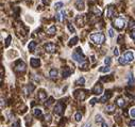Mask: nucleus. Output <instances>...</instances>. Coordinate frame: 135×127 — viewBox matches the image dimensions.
Masks as SVG:
<instances>
[{
	"mask_svg": "<svg viewBox=\"0 0 135 127\" xmlns=\"http://www.w3.org/2000/svg\"><path fill=\"white\" fill-rule=\"evenodd\" d=\"M109 35H110V38H114L115 33H114V30L113 29H109Z\"/></svg>",
	"mask_w": 135,
	"mask_h": 127,
	"instance_id": "obj_39",
	"label": "nucleus"
},
{
	"mask_svg": "<svg viewBox=\"0 0 135 127\" xmlns=\"http://www.w3.org/2000/svg\"><path fill=\"white\" fill-rule=\"evenodd\" d=\"M65 16H66V12L64 10H62L60 13L56 14V19H58L59 22H63V20L65 19Z\"/></svg>",
	"mask_w": 135,
	"mask_h": 127,
	"instance_id": "obj_14",
	"label": "nucleus"
},
{
	"mask_svg": "<svg viewBox=\"0 0 135 127\" xmlns=\"http://www.w3.org/2000/svg\"><path fill=\"white\" fill-rule=\"evenodd\" d=\"M91 11H93L94 13H95L96 15H101L102 14V11L100 8H98V6H94L93 9H91Z\"/></svg>",
	"mask_w": 135,
	"mask_h": 127,
	"instance_id": "obj_26",
	"label": "nucleus"
},
{
	"mask_svg": "<svg viewBox=\"0 0 135 127\" xmlns=\"http://www.w3.org/2000/svg\"><path fill=\"white\" fill-rule=\"evenodd\" d=\"M90 40H91V42H94L95 44H97V45H102L105 42V36L101 32H97V33L91 34Z\"/></svg>",
	"mask_w": 135,
	"mask_h": 127,
	"instance_id": "obj_2",
	"label": "nucleus"
},
{
	"mask_svg": "<svg viewBox=\"0 0 135 127\" xmlns=\"http://www.w3.org/2000/svg\"><path fill=\"white\" fill-rule=\"evenodd\" d=\"M96 101H97V98H93V99H90V104L91 106H93V105H95V103H96Z\"/></svg>",
	"mask_w": 135,
	"mask_h": 127,
	"instance_id": "obj_42",
	"label": "nucleus"
},
{
	"mask_svg": "<svg viewBox=\"0 0 135 127\" xmlns=\"http://www.w3.org/2000/svg\"><path fill=\"white\" fill-rule=\"evenodd\" d=\"M123 57H125V61H127L128 63H131V62L134 60V54L132 51H127L125 55H123Z\"/></svg>",
	"mask_w": 135,
	"mask_h": 127,
	"instance_id": "obj_8",
	"label": "nucleus"
},
{
	"mask_svg": "<svg viewBox=\"0 0 135 127\" xmlns=\"http://www.w3.org/2000/svg\"><path fill=\"white\" fill-rule=\"evenodd\" d=\"M82 127H90V123H85Z\"/></svg>",
	"mask_w": 135,
	"mask_h": 127,
	"instance_id": "obj_45",
	"label": "nucleus"
},
{
	"mask_svg": "<svg viewBox=\"0 0 135 127\" xmlns=\"http://www.w3.org/2000/svg\"><path fill=\"white\" fill-rule=\"evenodd\" d=\"M128 83H129V85H131V87L135 84V80H134V77L132 74H130L129 77H128Z\"/></svg>",
	"mask_w": 135,
	"mask_h": 127,
	"instance_id": "obj_23",
	"label": "nucleus"
},
{
	"mask_svg": "<svg viewBox=\"0 0 135 127\" xmlns=\"http://www.w3.org/2000/svg\"><path fill=\"white\" fill-rule=\"evenodd\" d=\"M72 59H74L75 62L80 63V64H82V63L85 62V57H84L83 52H82V49L80 47H78L77 49L72 52Z\"/></svg>",
	"mask_w": 135,
	"mask_h": 127,
	"instance_id": "obj_1",
	"label": "nucleus"
},
{
	"mask_svg": "<svg viewBox=\"0 0 135 127\" xmlns=\"http://www.w3.org/2000/svg\"><path fill=\"white\" fill-rule=\"evenodd\" d=\"M30 64H31L32 67L36 68V67H38V66H40V60L37 59V58H31Z\"/></svg>",
	"mask_w": 135,
	"mask_h": 127,
	"instance_id": "obj_10",
	"label": "nucleus"
},
{
	"mask_svg": "<svg viewBox=\"0 0 135 127\" xmlns=\"http://www.w3.org/2000/svg\"><path fill=\"white\" fill-rule=\"evenodd\" d=\"M78 41H79V39H78V36H74V38H72L71 40L69 41V43H68V45H69V46H75V45H77Z\"/></svg>",
	"mask_w": 135,
	"mask_h": 127,
	"instance_id": "obj_24",
	"label": "nucleus"
},
{
	"mask_svg": "<svg viewBox=\"0 0 135 127\" xmlns=\"http://www.w3.org/2000/svg\"><path fill=\"white\" fill-rule=\"evenodd\" d=\"M130 36H131V39L135 40V28L131 30V32H130Z\"/></svg>",
	"mask_w": 135,
	"mask_h": 127,
	"instance_id": "obj_38",
	"label": "nucleus"
},
{
	"mask_svg": "<svg viewBox=\"0 0 135 127\" xmlns=\"http://www.w3.org/2000/svg\"><path fill=\"white\" fill-rule=\"evenodd\" d=\"M101 127H109V125H107L105 122H102V126Z\"/></svg>",
	"mask_w": 135,
	"mask_h": 127,
	"instance_id": "obj_46",
	"label": "nucleus"
},
{
	"mask_svg": "<svg viewBox=\"0 0 135 127\" xmlns=\"http://www.w3.org/2000/svg\"><path fill=\"white\" fill-rule=\"evenodd\" d=\"M114 55H115L116 57L119 56V51H118V48H115V49H114Z\"/></svg>",
	"mask_w": 135,
	"mask_h": 127,
	"instance_id": "obj_41",
	"label": "nucleus"
},
{
	"mask_svg": "<svg viewBox=\"0 0 135 127\" xmlns=\"http://www.w3.org/2000/svg\"><path fill=\"white\" fill-rule=\"evenodd\" d=\"M130 125H133V126H135V121H134V120H133V121L130 122Z\"/></svg>",
	"mask_w": 135,
	"mask_h": 127,
	"instance_id": "obj_47",
	"label": "nucleus"
},
{
	"mask_svg": "<svg viewBox=\"0 0 135 127\" xmlns=\"http://www.w3.org/2000/svg\"><path fill=\"white\" fill-rule=\"evenodd\" d=\"M11 40H12V36L9 35L8 38H6V40H5V44H4V45H5V47H9V46H10V44H11Z\"/></svg>",
	"mask_w": 135,
	"mask_h": 127,
	"instance_id": "obj_32",
	"label": "nucleus"
},
{
	"mask_svg": "<svg viewBox=\"0 0 135 127\" xmlns=\"http://www.w3.org/2000/svg\"><path fill=\"white\" fill-rule=\"evenodd\" d=\"M43 3H44V4H49L50 0H43Z\"/></svg>",
	"mask_w": 135,
	"mask_h": 127,
	"instance_id": "obj_43",
	"label": "nucleus"
},
{
	"mask_svg": "<svg viewBox=\"0 0 135 127\" xmlns=\"http://www.w3.org/2000/svg\"><path fill=\"white\" fill-rule=\"evenodd\" d=\"M75 97L78 99V100H84V99L86 98V92L85 91H81V90H79V91H75Z\"/></svg>",
	"mask_w": 135,
	"mask_h": 127,
	"instance_id": "obj_5",
	"label": "nucleus"
},
{
	"mask_svg": "<svg viewBox=\"0 0 135 127\" xmlns=\"http://www.w3.org/2000/svg\"><path fill=\"white\" fill-rule=\"evenodd\" d=\"M35 89V87H34L33 84H30V85H27V90H28L29 92H32L33 90Z\"/></svg>",
	"mask_w": 135,
	"mask_h": 127,
	"instance_id": "obj_37",
	"label": "nucleus"
},
{
	"mask_svg": "<svg viewBox=\"0 0 135 127\" xmlns=\"http://www.w3.org/2000/svg\"><path fill=\"white\" fill-rule=\"evenodd\" d=\"M67 27H68V29H69V31L71 32V33H75V27L72 26L70 22H68L67 24Z\"/></svg>",
	"mask_w": 135,
	"mask_h": 127,
	"instance_id": "obj_31",
	"label": "nucleus"
},
{
	"mask_svg": "<svg viewBox=\"0 0 135 127\" xmlns=\"http://www.w3.org/2000/svg\"><path fill=\"white\" fill-rule=\"evenodd\" d=\"M130 115H131L133 119H135V107L134 108H131L130 109Z\"/></svg>",
	"mask_w": 135,
	"mask_h": 127,
	"instance_id": "obj_34",
	"label": "nucleus"
},
{
	"mask_svg": "<svg viewBox=\"0 0 135 127\" xmlns=\"http://www.w3.org/2000/svg\"><path fill=\"white\" fill-rule=\"evenodd\" d=\"M111 63H112V60H111V58H110V57H106V58H105V59H104V64H105V65H106V66H109Z\"/></svg>",
	"mask_w": 135,
	"mask_h": 127,
	"instance_id": "obj_33",
	"label": "nucleus"
},
{
	"mask_svg": "<svg viewBox=\"0 0 135 127\" xmlns=\"http://www.w3.org/2000/svg\"><path fill=\"white\" fill-rule=\"evenodd\" d=\"M114 26L117 29H123L125 27V18L123 16H118L114 19Z\"/></svg>",
	"mask_w": 135,
	"mask_h": 127,
	"instance_id": "obj_3",
	"label": "nucleus"
},
{
	"mask_svg": "<svg viewBox=\"0 0 135 127\" xmlns=\"http://www.w3.org/2000/svg\"><path fill=\"white\" fill-rule=\"evenodd\" d=\"M44 49H45V51L46 52H49V54H53V52H55L56 51V46H55V44H53V43H47V44H45L44 45Z\"/></svg>",
	"mask_w": 135,
	"mask_h": 127,
	"instance_id": "obj_4",
	"label": "nucleus"
},
{
	"mask_svg": "<svg viewBox=\"0 0 135 127\" xmlns=\"http://www.w3.org/2000/svg\"><path fill=\"white\" fill-rule=\"evenodd\" d=\"M114 110H115V106H113V105H107L106 107H105V111H107V112H113Z\"/></svg>",
	"mask_w": 135,
	"mask_h": 127,
	"instance_id": "obj_28",
	"label": "nucleus"
},
{
	"mask_svg": "<svg viewBox=\"0 0 135 127\" xmlns=\"http://www.w3.org/2000/svg\"><path fill=\"white\" fill-rule=\"evenodd\" d=\"M110 71H111V68H110L109 66H101V67L99 68L100 73H109Z\"/></svg>",
	"mask_w": 135,
	"mask_h": 127,
	"instance_id": "obj_27",
	"label": "nucleus"
},
{
	"mask_svg": "<svg viewBox=\"0 0 135 127\" xmlns=\"http://www.w3.org/2000/svg\"><path fill=\"white\" fill-rule=\"evenodd\" d=\"M75 84H77V85H84V84H85V78H84V77H80L79 79L75 80Z\"/></svg>",
	"mask_w": 135,
	"mask_h": 127,
	"instance_id": "obj_21",
	"label": "nucleus"
},
{
	"mask_svg": "<svg viewBox=\"0 0 135 127\" xmlns=\"http://www.w3.org/2000/svg\"><path fill=\"white\" fill-rule=\"evenodd\" d=\"M75 8L78 10H83L84 9V0H77L75 2Z\"/></svg>",
	"mask_w": 135,
	"mask_h": 127,
	"instance_id": "obj_15",
	"label": "nucleus"
},
{
	"mask_svg": "<svg viewBox=\"0 0 135 127\" xmlns=\"http://www.w3.org/2000/svg\"><path fill=\"white\" fill-rule=\"evenodd\" d=\"M46 98H47V93H46L44 90H40V93H38V99L43 101V100H45Z\"/></svg>",
	"mask_w": 135,
	"mask_h": 127,
	"instance_id": "obj_16",
	"label": "nucleus"
},
{
	"mask_svg": "<svg viewBox=\"0 0 135 127\" xmlns=\"http://www.w3.org/2000/svg\"><path fill=\"white\" fill-rule=\"evenodd\" d=\"M33 114L35 115V116H37V117H40L43 115V112H42V110H40V108H35V109H33Z\"/></svg>",
	"mask_w": 135,
	"mask_h": 127,
	"instance_id": "obj_20",
	"label": "nucleus"
},
{
	"mask_svg": "<svg viewBox=\"0 0 135 127\" xmlns=\"http://www.w3.org/2000/svg\"><path fill=\"white\" fill-rule=\"evenodd\" d=\"M111 97H112V93H111V91H107L106 93H105L104 95H103L101 98L99 99V101H100V103H102V104H103V103H105V101H107V100H109V99L111 98Z\"/></svg>",
	"mask_w": 135,
	"mask_h": 127,
	"instance_id": "obj_11",
	"label": "nucleus"
},
{
	"mask_svg": "<svg viewBox=\"0 0 135 127\" xmlns=\"http://www.w3.org/2000/svg\"><path fill=\"white\" fill-rule=\"evenodd\" d=\"M118 61H119V64H121V65H125V64L128 63L127 61H125V57H120L119 59H118Z\"/></svg>",
	"mask_w": 135,
	"mask_h": 127,
	"instance_id": "obj_30",
	"label": "nucleus"
},
{
	"mask_svg": "<svg viewBox=\"0 0 135 127\" xmlns=\"http://www.w3.org/2000/svg\"><path fill=\"white\" fill-rule=\"evenodd\" d=\"M134 13H135V10H134Z\"/></svg>",
	"mask_w": 135,
	"mask_h": 127,
	"instance_id": "obj_48",
	"label": "nucleus"
},
{
	"mask_svg": "<svg viewBox=\"0 0 135 127\" xmlns=\"http://www.w3.org/2000/svg\"><path fill=\"white\" fill-rule=\"evenodd\" d=\"M55 31H56L55 26H50L49 28H48V30H47V33L49 34V35H53V34L55 33Z\"/></svg>",
	"mask_w": 135,
	"mask_h": 127,
	"instance_id": "obj_19",
	"label": "nucleus"
},
{
	"mask_svg": "<svg viewBox=\"0 0 135 127\" xmlns=\"http://www.w3.org/2000/svg\"><path fill=\"white\" fill-rule=\"evenodd\" d=\"M5 105V103H4V99L1 98V108H3V106Z\"/></svg>",
	"mask_w": 135,
	"mask_h": 127,
	"instance_id": "obj_44",
	"label": "nucleus"
},
{
	"mask_svg": "<svg viewBox=\"0 0 135 127\" xmlns=\"http://www.w3.org/2000/svg\"><path fill=\"white\" fill-rule=\"evenodd\" d=\"M72 72H74V68H69V67H65L63 70V77L64 78H67V77H69L70 76V74L72 73Z\"/></svg>",
	"mask_w": 135,
	"mask_h": 127,
	"instance_id": "obj_13",
	"label": "nucleus"
},
{
	"mask_svg": "<svg viewBox=\"0 0 135 127\" xmlns=\"http://www.w3.org/2000/svg\"><path fill=\"white\" fill-rule=\"evenodd\" d=\"M58 75H59L58 70H55V68H52V70H50L49 76H50L51 78H56V77H58Z\"/></svg>",
	"mask_w": 135,
	"mask_h": 127,
	"instance_id": "obj_17",
	"label": "nucleus"
},
{
	"mask_svg": "<svg viewBox=\"0 0 135 127\" xmlns=\"http://www.w3.org/2000/svg\"><path fill=\"white\" fill-rule=\"evenodd\" d=\"M15 70L17 72H25L26 71V63L22 61H17V63H16L15 65Z\"/></svg>",
	"mask_w": 135,
	"mask_h": 127,
	"instance_id": "obj_7",
	"label": "nucleus"
},
{
	"mask_svg": "<svg viewBox=\"0 0 135 127\" xmlns=\"http://www.w3.org/2000/svg\"><path fill=\"white\" fill-rule=\"evenodd\" d=\"M63 6H64V3L62 1H59V2H55V3H54V9H55L56 11L61 10Z\"/></svg>",
	"mask_w": 135,
	"mask_h": 127,
	"instance_id": "obj_25",
	"label": "nucleus"
},
{
	"mask_svg": "<svg viewBox=\"0 0 135 127\" xmlns=\"http://www.w3.org/2000/svg\"><path fill=\"white\" fill-rule=\"evenodd\" d=\"M102 91H103V88H102V85L100 83H97L93 89V93L97 94V95H100V94L102 93Z\"/></svg>",
	"mask_w": 135,
	"mask_h": 127,
	"instance_id": "obj_9",
	"label": "nucleus"
},
{
	"mask_svg": "<svg viewBox=\"0 0 135 127\" xmlns=\"http://www.w3.org/2000/svg\"><path fill=\"white\" fill-rule=\"evenodd\" d=\"M28 48H29L30 51H34L35 48H36V42H34V41L30 42V43H29V45H28Z\"/></svg>",
	"mask_w": 135,
	"mask_h": 127,
	"instance_id": "obj_22",
	"label": "nucleus"
},
{
	"mask_svg": "<svg viewBox=\"0 0 135 127\" xmlns=\"http://www.w3.org/2000/svg\"><path fill=\"white\" fill-rule=\"evenodd\" d=\"M52 103H53V97H49V99H48V101H47V103L45 104V105H46V106H47V107H48V106H50V105H51Z\"/></svg>",
	"mask_w": 135,
	"mask_h": 127,
	"instance_id": "obj_36",
	"label": "nucleus"
},
{
	"mask_svg": "<svg viewBox=\"0 0 135 127\" xmlns=\"http://www.w3.org/2000/svg\"><path fill=\"white\" fill-rule=\"evenodd\" d=\"M114 14H115V9L113 6H109L107 8V16L109 17H113Z\"/></svg>",
	"mask_w": 135,
	"mask_h": 127,
	"instance_id": "obj_18",
	"label": "nucleus"
},
{
	"mask_svg": "<svg viewBox=\"0 0 135 127\" xmlns=\"http://www.w3.org/2000/svg\"><path fill=\"white\" fill-rule=\"evenodd\" d=\"M53 111L55 114H58V115H62L63 114V112H64V105L62 103H58L55 105V107H54V109H53Z\"/></svg>",
	"mask_w": 135,
	"mask_h": 127,
	"instance_id": "obj_6",
	"label": "nucleus"
},
{
	"mask_svg": "<svg viewBox=\"0 0 135 127\" xmlns=\"http://www.w3.org/2000/svg\"><path fill=\"white\" fill-rule=\"evenodd\" d=\"M13 127H20V122L17 121L15 123H13Z\"/></svg>",
	"mask_w": 135,
	"mask_h": 127,
	"instance_id": "obj_40",
	"label": "nucleus"
},
{
	"mask_svg": "<svg viewBox=\"0 0 135 127\" xmlns=\"http://www.w3.org/2000/svg\"><path fill=\"white\" fill-rule=\"evenodd\" d=\"M81 119H82V114H81V113H80V112L75 113V121L80 122V121H81Z\"/></svg>",
	"mask_w": 135,
	"mask_h": 127,
	"instance_id": "obj_29",
	"label": "nucleus"
},
{
	"mask_svg": "<svg viewBox=\"0 0 135 127\" xmlns=\"http://www.w3.org/2000/svg\"><path fill=\"white\" fill-rule=\"evenodd\" d=\"M96 122L97 123H100V122H102V116L100 114H97L96 115Z\"/></svg>",
	"mask_w": 135,
	"mask_h": 127,
	"instance_id": "obj_35",
	"label": "nucleus"
},
{
	"mask_svg": "<svg viewBox=\"0 0 135 127\" xmlns=\"http://www.w3.org/2000/svg\"><path fill=\"white\" fill-rule=\"evenodd\" d=\"M116 104H117L118 107L120 108H125V106H127V101H125V99L123 97H119L117 99V101H116Z\"/></svg>",
	"mask_w": 135,
	"mask_h": 127,
	"instance_id": "obj_12",
	"label": "nucleus"
}]
</instances>
